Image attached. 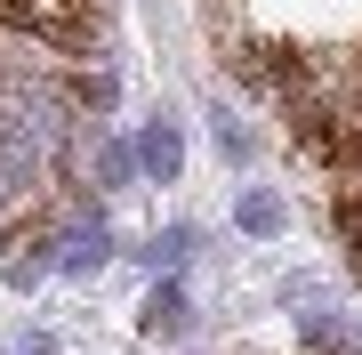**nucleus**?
I'll return each instance as SVG.
<instances>
[{"label": "nucleus", "mask_w": 362, "mask_h": 355, "mask_svg": "<svg viewBox=\"0 0 362 355\" xmlns=\"http://www.w3.org/2000/svg\"><path fill=\"white\" fill-rule=\"evenodd\" d=\"M242 226L250 235H274V226H282V202L274 194H242Z\"/></svg>", "instance_id": "obj_5"}, {"label": "nucleus", "mask_w": 362, "mask_h": 355, "mask_svg": "<svg viewBox=\"0 0 362 355\" xmlns=\"http://www.w3.org/2000/svg\"><path fill=\"white\" fill-rule=\"evenodd\" d=\"M89 9L97 0H0V25L8 33H49V40H65L89 25Z\"/></svg>", "instance_id": "obj_2"}, {"label": "nucleus", "mask_w": 362, "mask_h": 355, "mask_svg": "<svg viewBox=\"0 0 362 355\" xmlns=\"http://www.w3.org/2000/svg\"><path fill=\"white\" fill-rule=\"evenodd\" d=\"M137 154H145V170H153V178L169 186V178H177V162H185V145H177V130H169V121H153V130H145V145H137Z\"/></svg>", "instance_id": "obj_3"}, {"label": "nucleus", "mask_w": 362, "mask_h": 355, "mask_svg": "<svg viewBox=\"0 0 362 355\" xmlns=\"http://www.w3.org/2000/svg\"><path fill=\"white\" fill-rule=\"evenodd\" d=\"M145 331H153V339H177L185 331V299L177 291H153V299H145Z\"/></svg>", "instance_id": "obj_4"}, {"label": "nucleus", "mask_w": 362, "mask_h": 355, "mask_svg": "<svg viewBox=\"0 0 362 355\" xmlns=\"http://www.w3.org/2000/svg\"><path fill=\"white\" fill-rule=\"evenodd\" d=\"M314 162H322V178H330V218H338L346 266H354V283H362V130L314 145Z\"/></svg>", "instance_id": "obj_1"}]
</instances>
